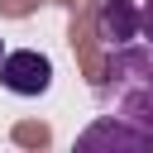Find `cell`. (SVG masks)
I'll return each instance as SVG.
<instances>
[{
    "instance_id": "cell-5",
    "label": "cell",
    "mask_w": 153,
    "mask_h": 153,
    "mask_svg": "<svg viewBox=\"0 0 153 153\" xmlns=\"http://www.w3.org/2000/svg\"><path fill=\"white\" fill-rule=\"evenodd\" d=\"M143 38H148V43H153V0H148V5H143Z\"/></svg>"
},
{
    "instance_id": "cell-4",
    "label": "cell",
    "mask_w": 153,
    "mask_h": 153,
    "mask_svg": "<svg viewBox=\"0 0 153 153\" xmlns=\"http://www.w3.org/2000/svg\"><path fill=\"white\" fill-rule=\"evenodd\" d=\"M96 29H100V38H105L110 48L134 43V38L143 33V10H134V0H105L100 14H96Z\"/></svg>"
},
{
    "instance_id": "cell-3",
    "label": "cell",
    "mask_w": 153,
    "mask_h": 153,
    "mask_svg": "<svg viewBox=\"0 0 153 153\" xmlns=\"http://www.w3.org/2000/svg\"><path fill=\"white\" fill-rule=\"evenodd\" d=\"M0 86L10 96H24V100L29 96H43L53 86V62L43 53H33V48H14V53L0 57Z\"/></svg>"
},
{
    "instance_id": "cell-1",
    "label": "cell",
    "mask_w": 153,
    "mask_h": 153,
    "mask_svg": "<svg viewBox=\"0 0 153 153\" xmlns=\"http://www.w3.org/2000/svg\"><path fill=\"white\" fill-rule=\"evenodd\" d=\"M96 100H100L105 115H120L139 129H153V43L148 48L120 43L105 62Z\"/></svg>"
},
{
    "instance_id": "cell-6",
    "label": "cell",
    "mask_w": 153,
    "mask_h": 153,
    "mask_svg": "<svg viewBox=\"0 0 153 153\" xmlns=\"http://www.w3.org/2000/svg\"><path fill=\"white\" fill-rule=\"evenodd\" d=\"M0 57H5V38H0Z\"/></svg>"
},
{
    "instance_id": "cell-2",
    "label": "cell",
    "mask_w": 153,
    "mask_h": 153,
    "mask_svg": "<svg viewBox=\"0 0 153 153\" xmlns=\"http://www.w3.org/2000/svg\"><path fill=\"white\" fill-rule=\"evenodd\" d=\"M76 148L81 153H96V148H120V153H153V129H139L120 115H100L96 124H86L76 134Z\"/></svg>"
}]
</instances>
